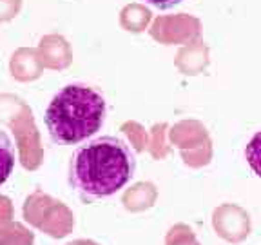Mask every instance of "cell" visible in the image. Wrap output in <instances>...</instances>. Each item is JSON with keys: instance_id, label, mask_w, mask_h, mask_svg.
Segmentation results:
<instances>
[{"instance_id": "1", "label": "cell", "mask_w": 261, "mask_h": 245, "mask_svg": "<svg viewBox=\"0 0 261 245\" xmlns=\"http://www.w3.org/2000/svg\"><path fill=\"white\" fill-rule=\"evenodd\" d=\"M136 171V156L116 136H100L73 153L69 185L84 200H100L122 191Z\"/></svg>"}, {"instance_id": "2", "label": "cell", "mask_w": 261, "mask_h": 245, "mask_svg": "<svg viewBox=\"0 0 261 245\" xmlns=\"http://www.w3.org/2000/svg\"><path fill=\"white\" fill-rule=\"evenodd\" d=\"M107 104L87 84H67L49 102L44 114L47 133L58 145H76L102 129Z\"/></svg>"}, {"instance_id": "3", "label": "cell", "mask_w": 261, "mask_h": 245, "mask_svg": "<svg viewBox=\"0 0 261 245\" xmlns=\"http://www.w3.org/2000/svg\"><path fill=\"white\" fill-rule=\"evenodd\" d=\"M15 147L4 129H0V185L11 176L15 169Z\"/></svg>"}, {"instance_id": "4", "label": "cell", "mask_w": 261, "mask_h": 245, "mask_svg": "<svg viewBox=\"0 0 261 245\" xmlns=\"http://www.w3.org/2000/svg\"><path fill=\"white\" fill-rule=\"evenodd\" d=\"M245 158L252 167V171L261 178V131H257L249 140V143L245 147Z\"/></svg>"}, {"instance_id": "5", "label": "cell", "mask_w": 261, "mask_h": 245, "mask_svg": "<svg viewBox=\"0 0 261 245\" xmlns=\"http://www.w3.org/2000/svg\"><path fill=\"white\" fill-rule=\"evenodd\" d=\"M143 2H147V4H151V6H156V8H160V9H169V8L178 6L179 2H184V0H143Z\"/></svg>"}]
</instances>
